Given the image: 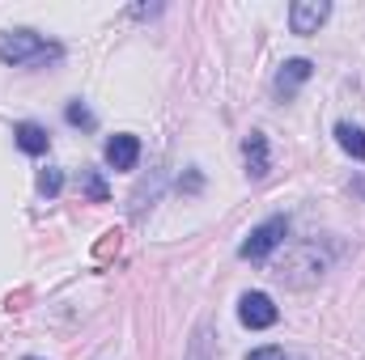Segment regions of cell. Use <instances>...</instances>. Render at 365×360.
<instances>
[{"label": "cell", "mask_w": 365, "mask_h": 360, "mask_svg": "<svg viewBox=\"0 0 365 360\" xmlns=\"http://www.w3.org/2000/svg\"><path fill=\"white\" fill-rule=\"evenodd\" d=\"M0 60L13 64V68H21V64H56V60H64V47L38 38L34 30H4L0 34Z\"/></svg>", "instance_id": "1"}, {"label": "cell", "mask_w": 365, "mask_h": 360, "mask_svg": "<svg viewBox=\"0 0 365 360\" xmlns=\"http://www.w3.org/2000/svg\"><path fill=\"white\" fill-rule=\"evenodd\" d=\"M289 238V216H268L264 225H255L251 229V238L238 246V259H247V263H259V259H268L276 246Z\"/></svg>", "instance_id": "2"}, {"label": "cell", "mask_w": 365, "mask_h": 360, "mask_svg": "<svg viewBox=\"0 0 365 360\" xmlns=\"http://www.w3.org/2000/svg\"><path fill=\"white\" fill-rule=\"evenodd\" d=\"M238 318H242V327H251V331H268V327H276L280 309L272 305L268 292H247V297L238 301Z\"/></svg>", "instance_id": "3"}, {"label": "cell", "mask_w": 365, "mask_h": 360, "mask_svg": "<svg viewBox=\"0 0 365 360\" xmlns=\"http://www.w3.org/2000/svg\"><path fill=\"white\" fill-rule=\"evenodd\" d=\"M331 17L327 0H293L289 4V30L293 34H319V26Z\"/></svg>", "instance_id": "4"}, {"label": "cell", "mask_w": 365, "mask_h": 360, "mask_svg": "<svg viewBox=\"0 0 365 360\" xmlns=\"http://www.w3.org/2000/svg\"><path fill=\"white\" fill-rule=\"evenodd\" d=\"M136 162H140V140L132 132H119L106 140V166L110 170H136Z\"/></svg>", "instance_id": "5"}, {"label": "cell", "mask_w": 365, "mask_h": 360, "mask_svg": "<svg viewBox=\"0 0 365 360\" xmlns=\"http://www.w3.org/2000/svg\"><path fill=\"white\" fill-rule=\"evenodd\" d=\"M310 77H314V64H310V60H302V55H297V60H284V64H280V73H276V93L293 97V93L302 90Z\"/></svg>", "instance_id": "6"}, {"label": "cell", "mask_w": 365, "mask_h": 360, "mask_svg": "<svg viewBox=\"0 0 365 360\" xmlns=\"http://www.w3.org/2000/svg\"><path fill=\"white\" fill-rule=\"evenodd\" d=\"M242 157H247V174H251V179H268L272 157H268V136H264V132H251V136L242 140Z\"/></svg>", "instance_id": "7"}, {"label": "cell", "mask_w": 365, "mask_h": 360, "mask_svg": "<svg viewBox=\"0 0 365 360\" xmlns=\"http://www.w3.org/2000/svg\"><path fill=\"white\" fill-rule=\"evenodd\" d=\"M13 140H17V149L30 153V157H43V153L51 149V136H47V127H38V123H17V127H13Z\"/></svg>", "instance_id": "8"}, {"label": "cell", "mask_w": 365, "mask_h": 360, "mask_svg": "<svg viewBox=\"0 0 365 360\" xmlns=\"http://www.w3.org/2000/svg\"><path fill=\"white\" fill-rule=\"evenodd\" d=\"M336 140L349 157L365 162V127H353V123H336Z\"/></svg>", "instance_id": "9"}, {"label": "cell", "mask_w": 365, "mask_h": 360, "mask_svg": "<svg viewBox=\"0 0 365 360\" xmlns=\"http://www.w3.org/2000/svg\"><path fill=\"white\" fill-rule=\"evenodd\" d=\"M81 191L90 195L93 203H106V199H110V191H106V182H102L98 170H81Z\"/></svg>", "instance_id": "10"}, {"label": "cell", "mask_w": 365, "mask_h": 360, "mask_svg": "<svg viewBox=\"0 0 365 360\" xmlns=\"http://www.w3.org/2000/svg\"><path fill=\"white\" fill-rule=\"evenodd\" d=\"M64 119H68L73 127H86V132H93V127H98V119H93V110L86 106V102H68V110H64Z\"/></svg>", "instance_id": "11"}, {"label": "cell", "mask_w": 365, "mask_h": 360, "mask_svg": "<svg viewBox=\"0 0 365 360\" xmlns=\"http://www.w3.org/2000/svg\"><path fill=\"white\" fill-rule=\"evenodd\" d=\"M60 186H64V174H60L56 166H47V170L38 174V195H47V199H51V195H60Z\"/></svg>", "instance_id": "12"}, {"label": "cell", "mask_w": 365, "mask_h": 360, "mask_svg": "<svg viewBox=\"0 0 365 360\" xmlns=\"http://www.w3.org/2000/svg\"><path fill=\"white\" fill-rule=\"evenodd\" d=\"M187 360H208V327L195 331V339H191V348H187Z\"/></svg>", "instance_id": "13"}, {"label": "cell", "mask_w": 365, "mask_h": 360, "mask_svg": "<svg viewBox=\"0 0 365 360\" xmlns=\"http://www.w3.org/2000/svg\"><path fill=\"white\" fill-rule=\"evenodd\" d=\"M247 360H289V356H284V348H276V344H268V348H255V352H251Z\"/></svg>", "instance_id": "14"}, {"label": "cell", "mask_w": 365, "mask_h": 360, "mask_svg": "<svg viewBox=\"0 0 365 360\" xmlns=\"http://www.w3.org/2000/svg\"><path fill=\"white\" fill-rule=\"evenodd\" d=\"M26 360H34V356H26Z\"/></svg>", "instance_id": "15"}]
</instances>
